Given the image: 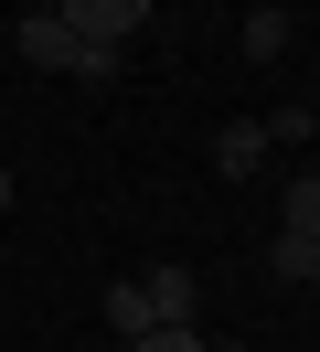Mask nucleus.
<instances>
[{
    "label": "nucleus",
    "mask_w": 320,
    "mask_h": 352,
    "mask_svg": "<svg viewBox=\"0 0 320 352\" xmlns=\"http://www.w3.org/2000/svg\"><path fill=\"white\" fill-rule=\"evenodd\" d=\"M54 11H64L75 43H128V32L149 22V0H54Z\"/></svg>",
    "instance_id": "1"
},
{
    "label": "nucleus",
    "mask_w": 320,
    "mask_h": 352,
    "mask_svg": "<svg viewBox=\"0 0 320 352\" xmlns=\"http://www.w3.org/2000/svg\"><path fill=\"white\" fill-rule=\"evenodd\" d=\"M75 32H64V11H21V65H43V75H75Z\"/></svg>",
    "instance_id": "2"
},
{
    "label": "nucleus",
    "mask_w": 320,
    "mask_h": 352,
    "mask_svg": "<svg viewBox=\"0 0 320 352\" xmlns=\"http://www.w3.org/2000/svg\"><path fill=\"white\" fill-rule=\"evenodd\" d=\"M213 171H224V182L267 171V129H256V118H224V129H213Z\"/></svg>",
    "instance_id": "3"
},
{
    "label": "nucleus",
    "mask_w": 320,
    "mask_h": 352,
    "mask_svg": "<svg viewBox=\"0 0 320 352\" xmlns=\"http://www.w3.org/2000/svg\"><path fill=\"white\" fill-rule=\"evenodd\" d=\"M139 299H149V320H192V299H203V288H192V267H149Z\"/></svg>",
    "instance_id": "4"
},
{
    "label": "nucleus",
    "mask_w": 320,
    "mask_h": 352,
    "mask_svg": "<svg viewBox=\"0 0 320 352\" xmlns=\"http://www.w3.org/2000/svg\"><path fill=\"white\" fill-rule=\"evenodd\" d=\"M107 331H118V342H139V331H160V320H149V299H139V278H118V288H107Z\"/></svg>",
    "instance_id": "5"
},
{
    "label": "nucleus",
    "mask_w": 320,
    "mask_h": 352,
    "mask_svg": "<svg viewBox=\"0 0 320 352\" xmlns=\"http://www.w3.org/2000/svg\"><path fill=\"white\" fill-rule=\"evenodd\" d=\"M277 235H320V182H288L277 192Z\"/></svg>",
    "instance_id": "6"
},
{
    "label": "nucleus",
    "mask_w": 320,
    "mask_h": 352,
    "mask_svg": "<svg viewBox=\"0 0 320 352\" xmlns=\"http://www.w3.org/2000/svg\"><path fill=\"white\" fill-rule=\"evenodd\" d=\"M246 54L277 65V54H288V11H246Z\"/></svg>",
    "instance_id": "7"
},
{
    "label": "nucleus",
    "mask_w": 320,
    "mask_h": 352,
    "mask_svg": "<svg viewBox=\"0 0 320 352\" xmlns=\"http://www.w3.org/2000/svg\"><path fill=\"white\" fill-rule=\"evenodd\" d=\"M128 352H213V342H203V331H192V320H160V331H139V342H128Z\"/></svg>",
    "instance_id": "8"
},
{
    "label": "nucleus",
    "mask_w": 320,
    "mask_h": 352,
    "mask_svg": "<svg viewBox=\"0 0 320 352\" xmlns=\"http://www.w3.org/2000/svg\"><path fill=\"white\" fill-rule=\"evenodd\" d=\"M256 129H267V150H299V139H310L320 118H310V107H277V118H256Z\"/></svg>",
    "instance_id": "9"
},
{
    "label": "nucleus",
    "mask_w": 320,
    "mask_h": 352,
    "mask_svg": "<svg viewBox=\"0 0 320 352\" xmlns=\"http://www.w3.org/2000/svg\"><path fill=\"white\" fill-rule=\"evenodd\" d=\"M277 278H320V235H277Z\"/></svg>",
    "instance_id": "10"
},
{
    "label": "nucleus",
    "mask_w": 320,
    "mask_h": 352,
    "mask_svg": "<svg viewBox=\"0 0 320 352\" xmlns=\"http://www.w3.org/2000/svg\"><path fill=\"white\" fill-rule=\"evenodd\" d=\"M0 214H11V160H0Z\"/></svg>",
    "instance_id": "11"
}]
</instances>
